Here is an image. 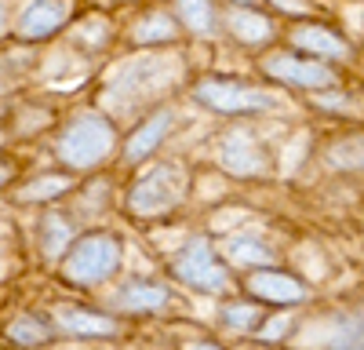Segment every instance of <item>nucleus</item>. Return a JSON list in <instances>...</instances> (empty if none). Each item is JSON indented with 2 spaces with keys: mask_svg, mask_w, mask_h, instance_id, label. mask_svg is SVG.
<instances>
[{
  "mask_svg": "<svg viewBox=\"0 0 364 350\" xmlns=\"http://www.w3.org/2000/svg\"><path fill=\"white\" fill-rule=\"evenodd\" d=\"M70 15V4L66 0H37V4H29L18 18V37L22 41H44L51 37L58 26L66 22Z\"/></svg>",
  "mask_w": 364,
  "mask_h": 350,
  "instance_id": "0eeeda50",
  "label": "nucleus"
},
{
  "mask_svg": "<svg viewBox=\"0 0 364 350\" xmlns=\"http://www.w3.org/2000/svg\"><path fill=\"white\" fill-rule=\"evenodd\" d=\"M168 124H171V117L168 113H157L154 121H146L132 139H128V150H124V157L135 164V161H142L146 154H154L157 146H161V139H164V132H168Z\"/></svg>",
  "mask_w": 364,
  "mask_h": 350,
  "instance_id": "ddd939ff",
  "label": "nucleus"
},
{
  "mask_svg": "<svg viewBox=\"0 0 364 350\" xmlns=\"http://www.w3.org/2000/svg\"><path fill=\"white\" fill-rule=\"evenodd\" d=\"M8 336L15 343H44V339H51V325H44L41 317H18V321H11Z\"/></svg>",
  "mask_w": 364,
  "mask_h": 350,
  "instance_id": "a211bd4d",
  "label": "nucleus"
},
{
  "mask_svg": "<svg viewBox=\"0 0 364 350\" xmlns=\"http://www.w3.org/2000/svg\"><path fill=\"white\" fill-rule=\"evenodd\" d=\"M291 44L317 58H350V44L339 33H331L328 26H299L291 33Z\"/></svg>",
  "mask_w": 364,
  "mask_h": 350,
  "instance_id": "9d476101",
  "label": "nucleus"
},
{
  "mask_svg": "<svg viewBox=\"0 0 364 350\" xmlns=\"http://www.w3.org/2000/svg\"><path fill=\"white\" fill-rule=\"evenodd\" d=\"M266 73L284 84H295V88H336V73L328 66L314 63V58H291L284 51L266 58Z\"/></svg>",
  "mask_w": 364,
  "mask_h": 350,
  "instance_id": "423d86ee",
  "label": "nucleus"
},
{
  "mask_svg": "<svg viewBox=\"0 0 364 350\" xmlns=\"http://www.w3.org/2000/svg\"><path fill=\"white\" fill-rule=\"evenodd\" d=\"M230 29H233V33L245 41V44H262V41H269V33H273L269 18L259 15V11H252V8H233V11H230Z\"/></svg>",
  "mask_w": 364,
  "mask_h": 350,
  "instance_id": "4468645a",
  "label": "nucleus"
},
{
  "mask_svg": "<svg viewBox=\"0 0 364 350\" xmlns=\"http://www.w3.org/2000/svg\"><path fill=\"white\" fill-rule=\"evenodd\" d=\"M0 29H4V11H0Z\"/></svg>",
  "mask_w": 364,
  "mask_h": 350,
  "instance_id": "b1692460",
  "label": "nucleus"
},
{
  "mask_svg": "<svg viewBox=\"0 0 364 350\" xmlns=\"http://www.w3.org/2000/svg\"><path fill=\"white\" fill-rule=\"evenodd\" d=\"M178 15L193 33H211V0H182Z\"/></svg>",
  "mask_w": 364,
  "mask_h": 350,
  "instance_id": "f3484780",
  "label": "nucleus"
},
{
  "mask_svg": "<svg viewBox=\"0 0 364 350\" xmlns=\"http://www.w3.org/2000/svg\"><path fill=\"white\" fill-rule=\"evenodd\" d=\"M120 262V245L109 233H87L73 245V252L63 262V274L77 285H99L106 281Z\"/></svg>",
  "mask_w": 364,
  "mask_h": 350,
  "instance_id": "f03ea898",
  "label": "nucleus"
},
{
  "mask_svg": "<svg viewBox=\"0 0 364 350\" xmlns=\"http://www.w3.org/2000/svg\"><path fill=\"white\" fill-rule=\"evenodd\" d=\"M175 37V18L171 15H146L135 26V41L142 44H157V41H171Z\"/></svg>",
  "mask_w": 364,
  "mask_h": 350,
  "instance_id": "dca6fc26",
  "label": "nucleus"
},
{
  "mask_svg": "<svg viewBox=\"0 0 364 350\" xmlns=\"http://www.w3.org/2000/svg\"><path fill=\"white\" fill-rule=\"evenodd\" d=\"M44 252L48 255H58L66 248V241H70V223L66 219H58V216H48V223H44Z\"/></svg>",
  "mask_w": 364,
  "mask_h": 350,
  "instance_id": "6ab92c4d",
  "label": "nucleus"
},
{
  "mask_svg": "<svg viewBox=\"0 0 364 350\" xmlns=\"http://www.w3.org/2000/svg\"><path fill=\"white\" fill-rule=\"evenodd\" d=\"M182 186H186V175H182L178 164H154L142 179L132 186L128 204L135 216H161L168 208H175Z\"/></svg>",
  "mask_w": 364,
  "mask_h": 350,
  "instance_id": "7ed1b4c3",
  "label": "nucleus"
},
{
  "mask_svg": "<svg viewBox=\"0 0 364 350\" xmlns=\"http://www.w3.org/2000/svg\"><path fill=\"white\" fill-rule=\"evenodd\" d=\"M171 270H175L178 281H186V285H193V288H200V292H219V288H226V270L215 262V255H211V245L200 241V238L190 241L186 248L175 255Z\"/></svg>",
  "mask_w": 364,
  "mask_h": 350,
  "instance_id": "20e7f679",
  "label": "nucleus"
},
{
  "mask_svg": "<svg viewBox=\"0 0 364 350\" xmlns=\"http://www.w3.org/2000/svg\"><path fill=\"white\" fill-rule=\"evenodd\" d=\"M237 4H248L252 8V4H259V0H237Z\"/></svg>",
  "mask_w": 364,
  "mask_h": 350,
  "instance_id": "5701e85b",
  "label": "nucleus"
},
{
  "mask_svg": "<svg viewBox=\"0 0 364 350\" xmlns=\"http://www.w3.org/2000/svg\"><path fill=\"white\" fill-rule=\"evenodd\" d=\"M8 175H11V168H8V164H0V186L8 183Z\"/></svg>",
  "mask_w": 364,
  "mask_h": 350,
  "instance_id": "4be33fe9",
  "label": "nucleus"
},
{
  "mask_svg": "<svg viewBox=\"0 0 364 350\" xmlns=\"http://www.w3.org/2000/svg\"><path fill=\"white\" fill-rule=\"evenodd\" d=\"M226 255L237 267H269L273 262V252L259 238H252V233H240V238L226 241Z\"/></svg>",
  "mask_w": 364,
  "mask_h": 350,
  "instance_id": "2eb2a0df",
  "label": "nucleus"
},
{
  "mask_svg": "<svg viewBox=\"0 0 364 350\" xmlns=\"http://www.w3.org/2000/svg\"><path fill=\"white\" fill-rule=\"evenodd\" d=\"M248 288L255 292L259 299L281 303V307L306 299V288H302V281H295V277H288V274H277V270H259V274H252Z\"/></svg>",
  "mask_w": 364,
  "mask_h": 350,
  "instance_id": "1a4fd4ad",
  "label": "nucleus"
},
{
  "mask_svg": "<svg viewBox=\"0 0 364 350\" xmlns=\"http://www.w3.org/2000/svg\"><path fill=\"white\" fill-rule=\"evenodd\" d=\"M55 321H58V325H63L66 332H77V336H113V332H117V321H109L106 314L77 310V307L55 310Z\"/></svg>",
  "mask_w": 364,
  "mask_h": 350,
  "instance_id": "9b49d317",
  "label": "nucleus"
},
{
  "mask_svg": "<svg viewBox=\"0 0 364 350\" xmlns=\"http://www.w3.org/2000/svg\"><path fill=\"white\" fill-rule=\"evenodd\" d=\"M223 168L233 171V175H245V179H252V175H259L266 168V157L262 150L252 142L248 132H230L223 139Z\"/></svg>",
  "mask_w": 364,
  "mask_h": 350,
  "instance_id": "6e6552de",
  "label": "nucleus"
},
{
  "mask_svg": "<svg viewBox=\"0 0 364 350\" xmlns=\"http://www.w3.org/2000/svg\"><path fill=\"white\" fill-rule=\"evenodd\" d=\"M197 99L219 113H252V110H266L269 95L255 92V88L240 84V80H223V77H211L197 84Z\"/></svg>",
  "mask_w": 364,
  "mask_h": 350,
  "instance_id": "39448f33",
  "label": "nucleus"
},
{
  "mask_svg": "<svg viewBox=\"0 0 364 350\" xmlns=\"http://www.w3.org/2000/svg\"><path fill=\"white\" fill-rule=\"evenodd\" d=\"M55 150H58V161H66L70 168H95L113 150V128H109L106 117L84 113L63 132Z\"/></svg>",
  "mask_w": 364,
  "mask_h": 350,
  "instance_id": "f257e3e1",
  "label": "nucleus"
},
{
  "mask_svg": "<svg viewBox=\"0 0 364 350\" xmlns=\"http://www.w3.org/2000/svg\"><path fill=\"white\" fill-rule=\"evenodd\" d=\"M66 186H70V179H41V183H33V186H26L22 197H26V201H44V197L63 193Z\"/></svg>",
  "mask_w": 364,
  "mask_h": 350,
  "instance_id": "412c9836",
  "label": "nucleus"
},
{
  "mask_svg": "<svg viewBox=\"0 0 364 350\" xmlns=\"http://www.w3.org/2000/svg\"><path fill=\"white\" fill-rule=\"evenodd\" d=\"M223 317H226V325H230V329H245V332H248V329H259V321H266L255 307H240V303L226 307Z\"/></svg>",
  "mask_w": 364,
  "mask_h": 350,
  "instance_id": "aec40b11",
  "label": "nucleus"
},
{
  "mask_svg": "<svg viewBox=\"0 0 364 350\" xmlns=\"http://www.w3.org/2000/svg\"><path fill=\"white\" fill-rule=\"evenodd\" d=\"M164 299H168L164 285H154V281H132L113 296V303L120 310H157V307H164Z\"/></svg>",
  "mask_w": 364,
  "mask_h": 350,
  "instance_id": "f8f14e48",
  "label": "nucleus"
}]
</instances>
